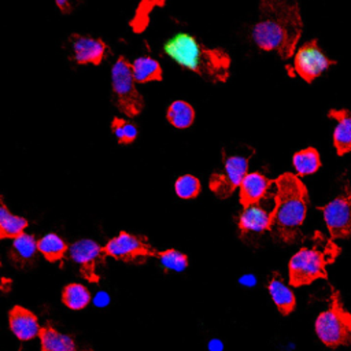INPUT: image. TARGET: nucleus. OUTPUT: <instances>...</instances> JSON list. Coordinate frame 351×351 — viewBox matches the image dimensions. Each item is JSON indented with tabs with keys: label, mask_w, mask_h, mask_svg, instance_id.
Masks as SVG:
<instances>
[{
	"label": "nucleus",
	"mask_w": 351,
	"mask_h": 351,
	"mask_svg": "<svg viewBox=\"0 0 351 351\" xmlns=\"http://www.w3.org/2000/svg\"><path fill=\"white\" fill-rule=\"evenodd\" d=\"M303 22L299 5L282 0H263L259 19L252 27L254 43L266 52H277L281 59L295 55Z\"/></svg>",
	"instance_id": "1"
},
{
	"label": "nucleus",
	"mask_w": 351,
	"mask_h": 351,
	"mask_svg": "<svg viewBox=\"0 0 351 351\" xmlns=\"http://www.w3.org/2000/svg\"><path fill=\"white\" fill-rule=\"evenodd\" d=\"M163 52L182 69L206 81L226 82L230 74V56L222 48H210L189 33H177L163 44Z\"/></svg>",
	"instance_id": "2"
},
{
	"label": "nucleus",
	"mask_w": 351,
	"mask_h": 351,
	"mask_svg": "<svg viewBox=\"0 0 351 351\" xmlns=\"http://www.w3.org/2000/svg\"><path fill=\"white\" fill-rule=\"evenodd\" d=\"M274 214L271 234L287 244L299 240L307 214L308 193L302 180L293 173H282L274 180Z\"/></svg>",
	"instance_id": "3"
},
{
	"label": "nucleus",
	"mask_w": 351,
	"mask_h": 351,
	"mask_svg": "<svg viewBox=\"0 0 351 351\" xmlns=\"http://www.w3.org/2000/svg\"><path fill=\"white\" fill-rule=\"evenodd\" d=\"M340 252L341 248L332 239L326 240L319 232H315L314 244L300 248L289 259V284L292 287H303L318 278H328L326 266L333 263Z\"/></svg>",
	"instance_id": "4"
},
{
	"label": "nucleus",
	"mask_w": 351,
	"mask_h": 351,
	"mask_svg": "<svg viewBox=\"0 0 351 351\" xmlns=\"http://www.w3.org/2000/svg\"><path fill=\"white\" fill-rule=\"evenodd\" d=\"M314 328L318 339L329 348L351 344V313L344 308L337 289L332 288L329 306L318 314Z\"/></svg>",
	"instance_id": "5"
},
{
	"label": "nucleus",
	"mask_w": 351,
	"mask_h": 351,
	"mask_svg": "<svg viewBox=\"0 0 351 351\" xmlns=\"http://www.w3.org/2000/svg\"><path fill=\"white\" fill-rule=\"evenodd\" d=\"M111 88L114 103L126 117H137L144 108V97L136 88L132 63L119 56L111 69Z\"/></svg>",
	"instance_id": "6"
},
{
	"label": "nucleus",
	"mask_w": 351,
	"mask_h": 351,
	"mask_svg": "<svg viewBox=\"0 0 351 351\" xmlns=\"http://www.w3.org/2000/svg\"><path fill=\"white\" fill-rule=\"evenodd\" d=\"M254 155L251 147L247 151L234 154H222V167L214 171L210 177L208 186L211 192L219 199H228L237 188H240L244 177L248 174L250 159Z\"/></svg>",
	"instance_id": "7"
},
{
	"label": "nucleus",
	"mask_w": 351,
	"mask_h": 351,
	"mask_svg": "<svg viewBox=\"0 0 351 351\" xmlns=\"http://www.w3.org/2000/svg\"><path fill=\"white\" fill-rule=\"evenodd\" d=\"M103 247L106 256L125 263H144L148 258L158 255V251L144 236L132 234L126 230H121Z\"/></svg>",
	"instance_id": "8"
},
{
	"label": "nucleus",
	"mask_w": 351,
	"mask_h": 351,
	"mask_svg": "<svg viewBox=\"0 0 351 351\" xmlns=\"http://www.w3.org/2000/svg\"><path fill=\"white\" fill-rule=\"evenodd\" d=\"M318 210L324 215L332 240L351 237V185L347 180L340 193Z\"/></svg>",
	"instance_id": "9"
},
{
	"label": "nucleus",
	"mask_w": 351,
	"mask_h": 351,
	"mask_svg": "<svg viewBox=\"0 0 351 351\" xmlns=\"http://www.w3.org/2000/svg\"><path fill=\"white\" fill-rule=\"evenodd\" d=\"M73 262L78 266L80 274L89 282H99V267L104 263V247L92 239H81L69 247Z\"/></svg>",
	"instance_id": "10"
},
{
	"label": "nucleus",
	"mask_w": 351,
	"mask_h": 351,
	"mask_svg": "<svg viewBox=\"0 0 351 351\" xmlns=\"http://www.w3.org/2000/svg\"><path fill=\"white\" fill-rule=\"evenodd\" d=\"M336 64V60L329 59L318 45L315 38L304 43L295 53L293 70L306 82H313L330 66Z\"/></svg>",
	"instance_id": "11"
},
{
	"label": "nucleus",
	"mask_w": 351,
	"mask_h": 351,
	"mask_svg": "<svg viewBox=\"0 0 351 351\" xmlns=\"http://www.w3.org/2000/svg\"><path fill=\"white\" fill-rule=\"evenodd\" d=\"M273 214H274V204L270 206L267 202H263V200H261L259 203L251 204L248 207H244L237 221L240 236L243 239L251 240L265 233L266 230H270Z\"/></svg>",
	"instance_id": "12"
},
{
	"label": "nucleus",
	"mask_w": 351,
	"mask_h": 351,
	"mask_svg": "<svg viewBox=\"0 0 351 351\" xmlns=\"http://www.w3.org/2000/svg\"><path fill=\"white\" fill-rule=\"evenodd\" d=\"M67 44L70 47V59L77 64L97 66L108 51L107 44L101 38L78 33H73L69 37Z\"/></svg>",
	"instance_id": "13"
},
{
	"label": "nucleus",
	"mask_w": 351,
	"mask_h": 351,
	"mask_svg": "<svg viewBox=\"0 0 351 351\" xmlns=\"http://www.w3.org/2000/svg\"><path fill=\"white\" fill-rule=\"evenodd\" d=\"M8 325L15 337L21 341H29L40 336L41 325L37 315L23 306H14L8 311Z\"/></svg>",
	"instance_id": "14"
},
{
	"label": "nucleus",
	"mask_w": 351,
	"mask_h": 351,
	"mask_svg": "<svg viewBox=\"0 0 351 351\" xmlns=\"http://www.w3.org/2000/svg\"><path fill=\"white\" fill-rule=\"evenodd\" d=\"M273 184L274 181L269 180L261 171L248 173L239 188V202L243 206V208L263 200Z\"/></svg>",
	"instance_id": "15"
},
{
	"label": "nucleus",
	"mask_w": 351,
	"mask_h": 351,
	"mask_svg": "<svg viewBox=\"0 0 351 351\" xmlns=\"http://www.w3.org/2000/svg\"><path fill=\"white\" fill-rule=\"evenodd\" d=\"M328 117L337 122L333 130V145L339 156L351 152V111L330 108Z\"/></svg>",
	"instance_id": "16"
},
{
	"label": "nucleus",
	"mask_w": 351,
	"mask_h": 351,
	"mask_svg": "<svg viewBox=\"0 0 351 351\" xmlns=\"http://www.w3.org/2000/svg\"><path fill=\"white\" fill-rule=\"evenodd\" d=\"M37 241L38 240L30 233H23L12 240L8 255L15 267L25 269L36 262V255L38 252Z\"/></svg>",
	"instance_id": "17"
},
{
	"label": "nucleus",
	"mask_w": 351,
	"mask_h": 351,
	"mask_svg": "<svg viewBox=\"0 0 351 351\" xmlns=\"http://www.w3.org/2000/svg\"><path fill=\"white\" fill-rule=\"evenodd\" d=\"M38 339L41 351H92L90 348L81 350L70 335L59 332L51 322L41 328Z\"/></svg>",
	"instance_id": "18"
},
{
	"label": "nucleus",
	"mask_w": 351,
	"mask_h": 351,
	"mask_svg": "<svg viewBox=\"0 0 351 351\" xmlns=\"http://www.w3.org/2000/svg\"><path fill=\"white\" fill-rule=\"evenodd\" d=\"M267 291L270 293L271 300L274 302L277 310L282 315H288L295 310L296 306V298L292 292V289L284 282L282 277L274 271L269 280Z\"/></svg>",
	"instance_id": "19"
},
{
	"label": "nucleus",
	"mask_w": 351,
	"mask_h": 351,
	"mask_svg": "<svg viewBox=\"0 0 351 351\" xmlns=\"http://www.w3.org/2000/svg\"><path fill=\"white\" fill-rule=\"evenodd\" d=\"M29 222L26 218L12 214L5 206L4 200L0 199V239H15L25 233Z\"/></svg>",
	"instance_id": "20"
},
{
	"label": "nucleus",
	"mask_w": 351,
	"mask_h": 351,
	"mask_svg": "<svg viewBox=\"0 0 351 351\" xmlns=\"http://www.w3.org/2000/svg\"><path fill=\"white\" fill-rule=\"evenodd\" d=\"M132 71L134 81L138 84H145L151 81H162V67L159 62L151 56H140L133 60Z\"/></svg>",
	"instance_id": "21"
},
{
	"label": "nucleus",
	"mask_w": 351,
	"mask_h": 351,
	"mask_svg": "<svg viewBox=\"0 0 351 351\" xmlns=\"http://www.w3.org/2000/svg\"><path fill=\"white\" fill-rule=\"evenodd\" d=\"M38 252L51 263L60 262L66 252L69 251V247L66 241L56 233H47L37 241Z\"/></svg>",
	"instance_id": "22"
},
{
	"label": "nucleus",
	"mask_w": 351,
	"mask_h": 351,
	"mask_svg": "<svg viewBox=\"0 0 351 351\" xmlns=\"http://www.w3.org/2000/svg\"><path fill=\"white\" fill-rule=\"evenodd\" d=\"M166 118L177 129H186L195 121V110L185 100H174L167 107Z\"/></svg>",
	"instance_id": "23"
},
{
	"label": "nucleus",
	"mask_w": 351,
	"mask_h": 351,
	"mask_svg": "<svg viewBox=\"0 0 351 351\" xmlns=\"http://www.w3.org/2000/svg\"><path fill=\"white\" fill-rule=\"evenodd\" d=\"M292 165H293L298 176L303 177V176L313 174V173L318 171V169L321 167L319 152L313 147L303 148L293 154Z\"/></svg>",
	"instance_id": "24"
},
{
	"label": "nucleus",
	"mask_w": 351,
	"mask_h": 351,
	"mask_svg": "<svg viewBox=\"0 0 351 351\" xmlns=\"http://www.w3.org/2000/svg\"><path fill=\"white\" fill-rule=\"evenodd\" d=\"M90 292L88 288L78 282L67 284L62 291V302L70 310H82L90 303Z\"/></svg>",
	"instance_id": "25"
},
{
	"label": "nucleus",
	"mask_w": 351,
	"mask_h": 351,
	"mask_svg": "<svg viewBox=\"0 0 351 351\" xmlns=\"http://www.w3.org/2000/svg\"><path fill=\"white\" fill-rule=\"evenodd\" d=\"M156 258L159 259V262L165 270L182 271L188 267V256L176 248H167L163 251H158Z\"/></svg>",
	"instance_id": "26"
},
{
	"label": "nucleus",
	"mask_w": 351,
	"mask_h": 351,
	"mask_svg": "<svg viewBox=\"0 0 351 351\" xmlns=\"http://www.w3.org/2000/svg\"><path fill=\"white\" fill-rule=\"evenodd\" d=\"M111 132L115 136L117 141L119 144H132L137 138V128L134 123L119 118L114 117L111 121Z\"/></svg>",
	"instance_id": "27"
},
{
	"label": "nucleus",
	"mask_w": 351,
	"mask_h": 351,
	"mask_svg": "<svg viewBox=\"0 0 351 351\" xmlns=\"http://www.w3.org/2000/svg\"><path fill=\"white\" fill-rule=\"evenodd\" d=\"M200 189L199 178L192 174H182L174 182V191L180 199H195L200 193Z\"/></svg>",
	"instance_id": "28"
},
{
	"label": "nucleus",
	"mask_w": 351,
	"mask_h": 351,
	"mask_svg": "<svg viewBox=\"0 0 351 351\" xmlns=\"http://www.w3.org/2000/svg\"><path fill=\"white\" fill-rule=\"evenodd\" d=\"M93 302H95V304H96L97 307H104L106 304H108L110 296H108L106 292H97Z\"/></svg>",
	"instance_id": "29"
},
{
	"label": "nucleus",
	"mask_w": 351,
	"mask_h": 351,
	"mask_svg": "<svg viewBox=\"0 0 351 351\" xmlns=\"http://www.w3.org/2000/svg\"><path fill=\"white\" fill-rule=\"evenodd\" d=\"M56 5L59 7V10H60L63 14H70L71 10H73L71 4H70L67 0H58V1H56Z\"/></svg>",
	"instance_id": "30"
},
{
	"label": "nucleus",
	"mask_w": 351,
	"mask_h": 351,
	"mask_svg": "<svg viewBox=\"0 0 351 351\" xmlns=\"http://www.w3.org/2000/svg\"><path fill=\"white\" fill-rule=\"evenodd\" d=\"M256 282V278L255 276L252 274H244L241 278H240V284L245 285V287H254Z\"/></svg>",
	"instance_id": "31"
},
{
	"label": "nucleus",
	"mask_w": 351,
	"mask_h": 351,
	"mask_svg": "<svg viewBox=\"0 0 351 351\" xmlns=\"http://www.w3.org/2000/svg\"><path fill=\"white\" fill-rule=\"evenodd\" d=\"M222 348H223V346H222L221 340H218V339L210 340V343H208V350L210 351H222Z\"/></svg>",
	"instance_id": "32"
}]
</instances>
